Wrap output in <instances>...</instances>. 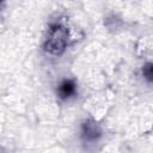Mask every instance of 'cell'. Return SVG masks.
Listing matches in <instances>:
<instances>
[{
  "label": "cell",
  "instance_id": "cell-1",
  "mask_svg": "<svg viewBox=\"0 0 153 153\" xmlns=\"http://www.w3.org/2000/svg\"><path fill=\"white\" fill-rule=\"evenodd\" d=\"M67 41V31L63 26L55 24L50 27L49 36L45 43V49L51 54H60L63 51Z\"/></svg>",
  "mask_w": 153,
  "mask_h": 153
},
{
  "label": "cell",
  "instance_id": "cell-2",
  "mask_svg": "<svg viewBox=\"0 0 153 153\" xmlns=\"http://www.w3.org/2000/svg\"><path fill=\"white\" fill-rule=\"evenodd\" d=\"M57 92H59V96H60L61 98H63V99L69 98V97H71L72 94H74V92H75V85H74V82L71 81V80H65V81H62V82L60 84Z\"/></svg>",
  "mask_w": 153,
  "mask_h": 153
},
{
  "label": "cell",
  "instance_id": "cell-3",
  "mask_svg": "<svg viewBox=\"0 0 153 153\" xmlns=\"http://www.w3.org/2000/svg\"><path fill=\"white\" fill-rule=\"evenodd\" d=\"M82 134L86 140H96L100 135V130L98 129L97 124L87 122L82 126Z\"/></svg>",
  "mask_w": 153,
  "mask_h": 153
},
{
  "label": "cell",
  "instance_id": "cell-4",
  "mask_svg": "<svg viewBox=\"0 0 153 153\" xmlns=\"http://www.w3.org/2000/svg\"><path fill=\"white\" fill-rule=\"evenodd\" d=\"M143 75L146 76L147 80L151 81V79H152V65L151 63H148L143 67Z\"/></svg>",
  "mask_w": 153,
  "mask_h": 153
}]
</instances>
